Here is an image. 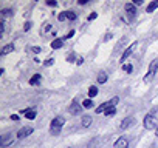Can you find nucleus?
I'll return each mask as SVG.
<instances>
[{
    "label": "nucleus",
    "instance_id": "nucleus-1",
    "mask_svg": "<svg viewBox=\"0 0 158 148\" xmlns=\"http://www.w3.org/2000/svg\"><path fill=\"white\" fill-rule=\"evenodd\" d=\"M64 123H65V119H64L62 116H57V117H54V119L51 120V125H50V131H51V134L57 136V134H59V131L62 130Z\"/></svg>",
    "mask_w": 158,
    "mask_h": 148
},
{
    "label": "nucleus",
    "instance_id": "nucleus-2",
    "mask_svg": "<svg viewBox=\"0 0 158 148\" xmlns=\"http://www.w3.org/2000/svg\"><path fill=\"white\" fill-rule=\"evenodd\" d=\"M144 128L146 130H158V119L154 114H149V116L144 117Z\"/></svg>",
    "mask_w": 158,
    "mask_h": 148
},
{
    "label": "nucleus",
    "instance_id": "nucleus-3",
    "mask_svg": "<svg viewBox=\"0 0 158 148\" xmlns=\"http://www.w3.org/2000/svg\"><path fill=\"white\" fill-rule=\"evenodd\" d=\"M157 69H158V59H155L154 62H152V63L149 65L147 74H146V77H144V82H146V83L154 79V76H155V73H157Z\"/></svg>",
    "mask_w": 158,
    "mask_h": 148
},
{
    "label": "nucleus",
    "instance_id": "nucleus-4",
    "mask_svg": "<svg viewBox=\"0 0 158 148\" xmlns=\"http://www.w3.org/2000/svg\"><path fill=\"white\" fill-rule=\"evenodd\" d=\"M118 102H119V97H113L112 100H108V102H106V103H102V105L98 107V108H96V113H98V114H99V113H106L108 108L115 107Z\"/></svg>",
    "mask_w": 158,
    "mask_h": 148
},
{
    "label": "nucleus",
    "instance_id": "nucleus-5",
    "mask_svg": "<svg viewBox=\"0 0 158 148\" xmlns=\"http://www.w3.org/2000/svg\"><path fill=\"white\" fill-rule=\"evenodd\" d=\"M124 9H126V13H127V17L129 20H133L135 17H137V6H135L133 3H126V6H124Z\"/></svg>",
    "mask_w": 158,
    "mask_h": 148
},
{
    "label": "nucleus",
    "instance_id": "nucleus-6",
    "mask_svg": "<svg viewBox=\"0 0 158 148\" xmlns=\"http://www.w3.org/2000/svg\"><path fill=\"white\" fill-rule=\"evenodd\" d=\"M13 142H14L13 134H9V133H8V134H3L2 137H0V145H2L3 148H5V147H8V145H11Z\"/></svg>",
    "mask_w": 158,
    "mask_h": 148
},
{
    "label": "nucleus",
    "instance_id": "nucleus-7",
    "mask_svg": "<svg viewBox=\"0 0 158 148\" xmlns=\"http://www.w3.org/2000/svg\"><path fill=\"white\" fill-rule=\"evenodd\" d=\"M137 45H138V43H137V42H133L129 48H126V51H124V53H123V56H121V62H123V63H124V60H126V59L130 56V54L133 53V49L137 48Z\"/></svg>",
    "mask_w": 158,
    "mask_h": 148
},
{
    "label": "nucleus",
    "instance_id": "nucleus-8",
    "mask_svg": "<svg viewBox=\"0 0 158 148\" xmlns=\"http://www.w3.org/2000/svg\"><path fill=\"white\" fill-rule=\"evenodd\" d=\"M135 122H137V120H135V117H127V119H124L123 122H121L119 128H121V130H127V128L132 127V125H133Z\"/></svg>",
    "mask_w": 158,
    "mask_h": 148
},
{
    "label": "nucleus",
    "instance_id": "nucleus-9",
    "mask_svg": "<svg viewBox=\"0 0 158 148\" xmlns=\"http://www.w3.org/2000/svg\"><path fill=\"white\" fill-rule=\"evenodd\" d=\"M31 133H33V128H31V127H23V128L19 130L17 137H19V139H23V137H26V136H30Z\"/></svg>",
    "mask_w": 158,
    "mask_h": 148
},
{
    "label": "nucleus",
    "instance_id": "nucleus-10",
    "mask_svg": "<svg viewBox=\"0 0 158 148\" xmlns=\"http://www.w3.org/2000/svg\"><path fill=\"white\" fill-rule=\"evenodd\" d=\"M68 111L72 113V114H74V116H76V114H81V111H82V109H81L79 103H78V102L74 100V102L72 103V105H70V109H68Z\"/></svg>",
    "mask_w": 158,
    "mask_h": 148
},
{
    "label": "nucleus",
    "instance_id": "nucleus-11",
    "mask_svg": "<svg viewBox=\"0 0 158 148\" xmlns=\"http://www.w3.org/2000/svg\"><path fill=\"white\" fill-rule=\"evenodd\" d=\"M115 148H127L129 147V140L127 139H124V137H119L116 142H115V145H113Z\"/></svg>",
    "mask_w": 158,
    "mask_h": 148
},
{
    "label": "nucleus",
    "instance_id": "nucleus-12",
    "mask_svg": "<svg viewBox=\"0 0 158 148\" xmlns=\"http://www.w3.org/2000/svg\"><path fill=\"white\" fill-rule=\"evenodd\" d=\"M20 114H25V117L26 119H30V120H33V119H34L36 117V111H34V109H22V111H20Z\"/></svg>",
    "mask_w": 158,
    "mask_h": 148
},
{
    "label": "nucleus",
    "instance_id": "nucleus-13",
    "mask_svg": "<svg viewBox=\"0 0 158 148\" xmlns=\"http://www.w3.org/2000/svg\"><path fill=\"white\" fill-rule=\"evenodd\" d=\"M13 51H14V45H13V43H9V45L3 46V49L0 51V56H6V54L13 53Z\"/></svg>",
    "mask_w": 158,
    "mask_h": 148
},
{
    "label": "nucleus",
    "instance_id": "nucleus-14",
    "mask_svg": "<svg viewBox=\"0 0 158 148\" xmlns=\"http://www.w3.org/2000/svg\"><path fill=\"white\" fill-rule=\"evenodd\" d=\"M64 46V40L62 39H54L51 42V48L53 49H59V48H62Z\"/></svg>",
    "mask_w": 158,
    "mask_h": 148
},
{
    "label": "nucleus",
    "instance_id": "nucleus-15",
    "mask_svg": "<svg viewBox=\"0 0 158 148\" xmlns=\"http://www.w3.org/2000/svg\"><path fill=\"white\" fill-rule=\"evenodd\" d=\"M158 8V0H154L147 5V13H154V11Z\"/></svg>",
    "mask_w": 158,
    "mask_h": 148
},
{
    "label": "nucleus",
    "instance_id": "nucleus-16",
    "mask_svg": "<svg viewBox=\"0 0 158 148\" xmlns=\"http://www.w3.org/2000/svg\"><path fill=\"white\" fill-rule=\"evenodd\" d=\"M91 120H93V119H91V116H89V114H87V116H82V125H84V127H90Z\"/></svg>",
    "mask_w": 158,
    "mask_h": 148
},
{
    "label": "nucleus",
    "instance_id": "nucleus-17",
    "mask_svg": "<svg viewBox=\"0 0 158 148\" xmlns=\"http://www.w3.org/2000/svg\"><path fill=\"white\" fill-rule=\"evenodd\" d=\"M98 82H99V83H106V82H107V73L101 71L99 76H98Z\"/></svg>",
    "mask_w": 158,
    "mask_h": 148
},
{
    "label": "nucleus",
    "instance_id": "nucleus-18",
    "mask_svg": "<svg viewBox=\"0 0 158 148\" xmlns=\"http://www.w3.org/2000/svg\"><path fill=\"white\" fill-rule=\"evenodd\" d=\"M40 74H34V76H33V77L30 79V85H36V83H39V82H40Z\"/></svg>",
    "mask_w": 158,
    "mask_h": 148
},
{
    "label": "nucleus",
    "instance_id": "nucleus-19",
    "mask_svg": "<svg viewBox=\"0 0 158 148\" xmlns=\"http://www.w3.org/2000/svg\"><path fill=\"white\" fill-rule=\"evenodd\" d=\"M96 94H98V86H90V90H89V97L93 99Z\"/></svg>",
    "mask_w": 158,
    "mask_h": 148
},
{
    "label": "nucleus",
    "instance_id": "nucleus-20",
    "mask_svg": "<svg viewBox=\"0 0 158 148\" xmlns=\"http://www.w3.org/2000/svg\"><path fill=\"white\" fill-rule=\"evenodd\" d=\"M0 15H2V19H6V17H9V15H13V11L11 9H2Z\"/></svg>",
    "mask_w": 158,
    "mask_h": 148
},
{
    "label": "nucleus",
    "instance_id": "nucleus-21",
    "mask_svg": "<svg viewBox=\"0 0 158 148\" xmlns=\"http://www.w3.org/2000/svg\"><path fill=\"white\" fill-rule=\"evenodd\" d=\"M82 107L84 108H91L93 107V100H91V99H85V100L82 102Z\"/></svg>",
    "mask_w": 158,
    "mask_h": 148
},
{
    "label": "nucleus",
    "instance_id": "nucleus-22",
    "mask_svg": "<svg viewBox=\"0 0 158 148\" xmlns=\"http://www.w3.org/2000/svg\"><path fill=\"white\" fill-rule=\"evenodd\" d=\"M127 42V39H126V37H124V39H121V40H119V43H118V45L115 46V53H118V51H121V46L124 45V43H126Z\"/></svg>",
    "mask_w": 158,
    "mask_h": 148
},
{
    "label": "nucleus",
    "instance_id": "nucleus-23",
    "mask_svg": "<svg viewBox=\"0 0 158 148\" xmlns=\"http://www.w3.org/2000/svg\"><path fill=\"white\" fill-rule=\"evenodd\" d=\"M104 114H106V116H108V117H110V116H115V114H116V108H115V107L108 108V109H107V111H106Z\"/></svg>",
    "mask_w": 158,
    "mask_h": 148
},
{
    "label": "nucleus",
    "instance_id": "nucleus-24",
    "mask_svg": "<svg viewBox=\"0 0 158 148\" xmlns=\"http://www.w3.org/2000/svg\"><path fill=\"white\" fill-rule=\"evenodd\" d=\"M67 19L68 20H76V17H78V15H76V13H73V11H67Z\"/></svg>",
    "mask_w": 158,
    "mask_h": 148
},
{
    "label": "nucleus",
    "instance_id": "nucleus-25",
    "mask_svg": "<svg viewBox=\"0 0 158 148\" xmlns=\"http://www.w3.org/2000/svg\"><path fill=\"white\" fill-rule=\"evenodd\" d=\"M74 59H76V54H74V53H70L68 56H67V62L73 63V62H74Z\"/></svg>",
    "mask_w": 158,
    "mask_h": 148
},
{
    "label": "nucleus",
    "instance_id": "nucleus-26",
    "mask_svg": "<svg viewBox=\"0 0 158 148\" xmlns=\"http://www.w3.org/2000/svg\"><path fill=\"white\" fill-rule=\"evenodd\" d=\"M53 63H54V59H48V60H45V62H43V65H45V67H51Z\"/></svg>",
    "mask_w": 158,
    "mask_h": 148
},
{
    "label": "nucleus",
    "instance_id": "nucleus-27",
    "mask_svg": "<svg viewBox=\"0 0 158 148\" xmlns=\"http://www.w3.org/2000/svg\"><path fill=\"white\" fill-rule=\"evenodd\" d=\"M57 19H59V20H61V22H64L65 19H67V14H65V13H61V14H59V15H57Z\"/></svg>",
    "mask_w": 158,
    "mask_h": 148
},
{
    "label": "nucleus",
    "instance_id": "nucleus-28",
    "mask_svg": "<svg viewBox=\"0 0 158 148\" xmlns=\"http://www.w3.org/2000/svg\"><path fill=\"white\" fill-rule=\"evenodd\" d=\"M47 5H48V6H57V2H54V0H48Z\"/></svg>",
    "mask_w": 158,
    "mask_h": 148
},
{
    "label": "nucleus",
    "instance_id": "nucleus-29",
    "mask_svg": "<svg viewBox=\"0 0 158 148\" xmlns=\"http://www.w3.org/2000/svg\"><path fill=\"white\" fill-rule=\"evenodd\" d=\"M123 68L126 69L127 73H132V69H133V68H132V65H126V67H124V65H123Z\"/></svg>",
    "mask_w": 158,
    "mask_h": 148
},
{
    "label": "nucleus",
    "instance_id": "nucleus-30",
    "mask_svg": "<svg viewBox=\"0 0 158 148\" xmlns=\"http://www.w3.org/2000/svg\"><path fill=\"white\" fill-rule=\"evenodd\" d=\"M31 25H33L31 22H26V23H25V26H23V29H25V31H30V28H31Z\"/></svg>",
    "mask_w": 158,
    "mask_h": 148
},
{
    "label": "nucleus",
    "instance_id": "nucleus-31",
    "mask_svg": "<svg viewBox=\"0 0 158 148\" xmlns=\"http://www.w3.org/2000/svg\"><path fill=\"white\" fill-rule=\"evenodd\" d=\"M31 51H34V53L39 54V53L42 51V49H40V46H33V48H31Z\"/></svg>",
    "mask_w": 158,
    "mask_h": 148
},
{
    "label": "nucleus",
    "instance_id": "nucleus-32",
    "mask_svg": "<svg viewBox=\"0 0 158 148\" xmlns=\"http://www.w3.org/2000/svg\"><path fill=\"white\" fill-rule=\"evenodd\" d=\"M96 17H98V14H96V13H91V14H90V17H89V20H95Z\"/></svg>",
    "mask_w": 158,
    "mask_h": 148
},
{
    "label": "nucleus",
    "instance_id": "nucleus-33",
    "mask_svg": "<svg viewBox=\"0 0 158 148\" xmlns=\"http://www.w3.org/2000/svg\"><path fill=\"white\" fill-rule=\"evenodd\" d=\"M141 3H143V2H141V0H133V5H135V6H140Z\"/></svg>",
    "mask_w": 158,
    "mask_h": 148
},
{
    "label": "nucleus",
    "instance_id": "nucleus-34",
    "mask_svg": "<svg viewBox=\"0 0 158 148\" xmlns=\"http://www.w3.org/2000/svg\"><path fill=\"white\" fill-rule=\"evenodd\" d=\"M73 36H74V31H70L67 34V39H70V37H73Z\"/></svg>",
    "mask_w": 158,
    "mask_h": 148
},
{
    "label": "nucleus",
    "instance_id": "nucleus-35",
    "mask_svg": "<svg viewBox=\"0 0 158 148\" xmlns=\"http://www.w3.org/2000/svg\"><path fill=\"white\" fill-rule=\"evenodd\" d=\"M11 119H13V120H19V116H17V114H13V116H11Z\"/></svg>",
    "mask_w": 158,
    "mask_h": 148
},
{
    "label": "nucleus",
    "instance_id": "nucleus-36",
    "mask_svg": "<svg viewBox=\"0 0 158 148\" xmlns=\"http://www.w3.org/2000/svg\"><path fill=\"white\" fill-rule=\"evenodd\" d=\"M110 39H112V34H107V36H106V39H104V40L107 42V40H110Z\"/></svg>",
    "mask_w": 158,
    "mask_h": 148
},
{
    "label": "nucleus",
    "instance_id": "nucleus-37",
    "mask_svg": "<svg viewBox=\"0 0 158 148\" xmlns=\"http://www.w3.org/2000/svg\"><path fill=\"white\" fill-rule=\"evenodd\" d=\"M82 62H84V60H82V57H79V59H78V62H76V63H78V65H81Z\"/></svg>",
    "mask_w": 158,
    "mask_h": 148
},
{
    "label": "nucleus",
    "instance_id": "nucleus-38",
    "mask_svg": "<svg viewBox=\"0 0 158 148\" xmlns=\"http://www.w3.org/2000/svg\"><path fill=\"white\" fill-rule=\"evenodd\" d=\"M157 136H158V130H157Z\"/></svg>",
    "mask_w": 158,
    "mask_h": 148
}]
</instances>
